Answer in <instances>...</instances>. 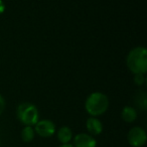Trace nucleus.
<instances>
[{"instance_id":"1","label":"nucleus","mask_w":147,"mask_h":147,"mask_svg":"<svg viewBox=\"0 0 147 147\" xmlns=\"http://www.w3.org/2000/svg\"><path fill=\"white\" fill-rule=\"evenodd\" d=\"M127 67L129 71L135 74H146L147 71V51L143 47H134L127 55Z\"/></svg>"},{"instance_id":"2","label":"nucleus","mask_w":147,"mask_h":147,"mask_svg":"<svg viewBox=\"0 0 147 147\" xmlns=\"http://www.w3.org/2000/svg\"><path fill=\"white\" fill-rule=\"evenodd\" d=\"M109 107V99L104 93L94 92L87 98L85 102V109L89 115L97 117L103 115Z\"/></svg>"},{"instance_id":"3","label":"nucleus","mask_w":147,"mask_h":147,"mask_svg":"<svg viewBox=\"0 0 147 147\" xmlns=\"http://www.w3.org/2000/svg\"><path fill=\"white\" fill-rule=\"evenodd\" d=\"M16 115L24 126H34L39 118L38 110L32 103H21L17 107Z\"/></svg>"},{"instance_id":"4","label":"nucleus","mask_w":147,"mask_h":147,"mask_svg":"<svg viewBox=\"0 0 147 147\" xmlns=\"http://www.w3.org/2000/svg\"><path fill=\"white\" fill-rule=\"evenodd\" d=\"M127 139H128V143L132 147H142L147 141L146 131L141 127H133L129 130Z\"/></svg>"},{"instance_id":"5","label":"nucleus","mask_w":147,"mask_h":147,"mask_svg":"<svg viewBox=\"0 0 147 147\" xmlns=\"http://www.w3.org/2000/svg\"><path fill=\"white\" fill-rule=\"evenodd\" d=\"M55 130H57V128H55V123L51 120H47V119L40 121L38 120L36 124L34 125V132L43 138H49V137L53 136L55 133Z\"/></svg>"},{"instance_id":"6","label":"nucleus","mask_w":147,"mask_h":147,"mask_svg":"<svg viewBox=\"0 0 147 147\" xmlns=\"http://www.w3.org/2000/svg\"><path fill=\"white\" fill-rule=\"evenodd\" d=\"M74 147H96L97 141L88 133H79L74 138Z\"/></svg>"},{"instance_id":"7","label":"nucleus","mask_w":147,"mask_h":147,"mask_svg":"<svg viewBox=\"0 0 147 147\" xmlns=\"http://www.w3.org/2000/svg\"><path fill=\"white\" fill-rule=\"evenodd\" d=\"M86 127L89 134L92 136L100 135L103 131V124L96 117H90L86 122Z\"/></svg>"},{"instance_id":"8","label":"nucleus","mask_w":147,"mask_h":147,"mask_svg":"<svg viewBox=\"0 0 147 147\" xmlns=\"http://www.w3.org/2000/svg\"><path fill=\"white\" fill-rule=\"evenodd\" d=\"M57 139L61 144H67L73 140V131L69 127L63 126L59 129L57 133Z\"/></svg>"},{"instance_id":"9","label":"nucleus","mask_w":147,"mask_h":147,"mask_svg":"<svg viewBox=\"0 0 147 147\" xmlns=\"http://www.w3.org/2000/svg\"><path fill=\"white\" fill-rule=\"evenodd\" d=\"M122 119L127 123H132L137 119V111L135 108L131 106H126L123 108L122 113H121Z\"/></svg>"},{"instance_id":"10","label":"nucleus","mask_w":147,"mask_h":147,"mask_svg":"<svg viewBox=\"0 0 147 147\" xmlns=\"http://www.w3.org/2000/svg\"><path fill=\"white\" fill-rule=\"evenodd\" d=\"M34 129L32 126H24V128L21 130V139L23 142H31L34 138Z\"/></svg>"},{"instance_id":"11","label":"nucleus","mask_w":147,"mask_h":147,"mask_svg":"<svg viewBox=\"0 0 147 147\" xmlns=\"http://www.w3.org/2000/svg\"><path fill=\"white\" fill-rule=\"evenodd\" d=\"M134 83L137 86H142L145 83V75L144 74H135L134 75Z\"/></svg>"},{"instance_id":"12","label":"nucleus","mask_w":147,"mask_h":147,"mask_svg":"<svg viewBox=\"0 0 147 147\" xmlns=\"http://www.w3.org/2000/svg\"><path fill=\"white\" fill-rule=\"evenodd\" d=\"M139 100L137 101V103H138V106H140L142 109H146V96H145L144 93H139Z\"/></svg>"},{"instance_id":"13","label":"nucleus","mask_w":147,"mask_h":147,"mask_svg":"<svg viewBox=\"0 0 147 147\" xmlns=\"http://www.w3.org/2000/svg\"><path fill=\"white\" fill-rule=\"evenodd\" d=\"M4 109H5V100L2 97V95L0 94V115L3 113Z\"/></svg>"},{"instance_id":"14","label":"nucleus","mask_w":147,"mask_h":147,"mask_svg":"<svg viewBox=\"0 0 147 147\" xmlns=\"http://www.w3.org/2000/svg\"><path fill=\"white\" fill-rule=\"evenodd\" d=\"M4 10H5V4L2 0H0V14L4 12Z\"/></svg>"},{"instance_id":"15","label":"nucleus","mask_w":147,"mask_h":147,"mask_svg":"<svg viewBox=\"0 0 147 147\" xmlns=\"http://www.w3.org/2000/svg\"><path fill=\"white\" fill-rule=\"evenodd\" d=\"M59 147H74L73 144H69V143H67V144H61L59 145Z\"/></svg>"},{"instance_id":"16","label":"nucleus","mask_w":147,"mask_h":147,"mask_svg":"<svg viewBox=\"0 0 147 147\" xmlns=\"http://www.w3.org/2000/svg\"><path fill=\"white\" fill-rule=\"evenodd\" d=\"M0 145H1V141H0Z\"/></svg>"}]
</instances>
